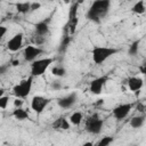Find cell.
I'll return each instance as SVG.
<instances>
[{
	"instance_id": "10",
	"label": "cell",
	"mask_w": 146,
	"mask_h": 146,
	"mask_svg": "<svg viewBox=\"0 0 146 146\" xmlns=\"http://www.w3.org/2000/svg\"><path fill=\"white\" fill-rule=\"evenodd\" d=\"M76 99H78L76 92H71V94H68V95H66L64 97L58 98L57 99V104L62 108H70L71 106H73L75 104Z\"/></svg>"
},
{
	"instance_id": "31",
	"label": "cell",
	"mask_w": 146,
	"mask_h": 146,
	"mask_svg": "<svg viewBox=\"0 0 146 146\" xmlns=\"http://www.w3.org/2000/svg\"><path fill=\"white\" fill-rule=\"evenodd\" d=\"M0 30H1V34H0V36H1V38H3V36H5V34H6V32H7V29H6L5 26H1V27H0Z\"/></svg>"
},
{
	"instance_id": "26",
	"label": "cell",
	"mask_w": 146,
	"mask_h": 146,
	"mask_svg": "<svg viewBox=\"0 0 146 146\" xmlns=\"http://www.w3.org/2000/svg\"><path fill=\"white\" fill-rule=\"evenodd\" d=\"M40 7H41L40 2H31V11H35L40 9Z\"/></svg>"
},
{
	"instance_id": "8",
	"label": "cell",
	"mask_w": 146,
	"mask_h": 146,
	"mask_svg": "<svg viewBox=\"0 0 146 146\" xmlns=\"http://www.w3.org/2000/svg\"><path fill=\"white\" fill-rule=\"evenodd\" d=\"M43 52V50L39 47H34V46H26L24 48L23 55L26 62H34L36 59V57L39 55H41Z\"/></svg>"
},
{
	"instance_id": "20",
	"label": "cell",
	"mask_w": 146,
	"mask_h": 146,
	"mask_svg": "<svg viewBox=\"0 0 146 146\" xmlns=\"http://www.w3.org/2000/svg\"><path fill=\"white\" fill-rule=\"evenodd\" d=\"M51 73L55 76H64L65 73H66V70L63 66H60V65H56L55 67L51 68Z\"/></svg>"
},
{
	"instance_id": "18",
	"label": "cell",
	"mask_w": 146,
	"mask_h": 146,
	"mask_svg": "<svg viewBox=\"0 0 146 146\" xmlns=\"http://www.w3.org/2000/svg\"><path fill=\"white\" fill-rule=\"evenodd\" d=\"M82 121V113L81 112H74L73 114H71L70 116V122L73 125H79Z\"/></svg>"
},
{
	"instance_id": "6",
	"label": "cell",
	"mask_w": 146,
	"mask_h": 146,
	"mask_svg": "<svg viewBox=\"0 0 146 146\" xmlns=\"http://www.w3.org/2000/svg\"><path fill=\"white\" fill-rule=\"evenodd\" d=\"M50 103V99L44 98L42 96H34L31 100V108L36 113L40 114L43 112V110L47 107V105Z\"/></svg>"
},
{
	"instance_id": "4",
	"label": "cell",
	"mask_w": 146,
	"mask_h": 146,
	"mask_svg": "<svg viewBox=\"0 0 146 146\" xmlns=\"http://www.w3.org/2000/svg\"><path fill=\"white\" fill-rule=\"evenodd\" d=\"M103 124H104V120L99 117V115L97 113H94L91 116H89L86 121V130L89 133L92 135H97L102 131L103 129Z\"/></svg>"
},
{
	"instance_id": "32",
	"label": "cell",
	"mask_w": 146,
	"mask_h": 146,
	"mask_svg": "<svg viewBox=\"0 0 146 146\" xmlns=\"http://www.w3.org/2000/svg\"><path fill=\"white\" fill-rule=\"evenodd\" d=\"M139 71H140L144 75H146V64H145V65H143V66H140V67H139Z\"/></svg>"
},
{
	"instance_id": "16",
	"label": "cell",
	"mask_w": 146,
	"mask_h": 146,
	"mask_svg": "<svg viewBox=\"0 0 146 146\" xmlns=\"http://www.w3.org/2000/svg\"><path fill=\"white\" fill-rule=\"evenodd\" d=\"M15 7H16L17 11L21 13V14H26V13L31 11V2H29V1H25V2H18V3H16Z\"/></svg>"
},
{
	"instance_id": "25",
	"label": "cell",
	"mask_w": 146,
	"mask_h": 146,
	"mask_svg": "<svg viewBox=\"0 0 146 146\" xmlns=\"http://www.w3.org/2000/svg\"><path fill=\"white\" fill-rule=\"evenodd\" d=\"M50 87H51V89H54V90H59V89H62V84H60L59 81H54V82H51Z\"/></svg>"
},
{
	"instance_id": "19",
	"label": "cell",
	"mask_w": 146,
	"mask_h": 146,
	"mask_svg": "<svg viewBox=\"0 0 146 146\" xmlns=\"http://www.w3.org/2000/svg\"><path fill=\"white\" fill-rule=\"evenodd\" d=\"M70 42H71V36H68V35L63 36L62 42H60V44H59V47H58V51H59V52H62V54H63V52H65V50L67 49V47H68Z\"/></svg>"
},
{
	"instance_id": "28",
	"label": "cell",
	"mask_w": 146,
	"mask_h": 146,
	"mask_svg": "<svg viewBox=\"0 0 146 146\" xmlns=\"http://www.w3.org/2000/svg\"><path fill=\"white\" fill-rule=\"evenodd\" d=\"M14 105H15V107H22V105H23V100H22V98L16 97V99L14 100Z\"/></svg>"
},
{
	"instance_id": "22",
	"label": "cell",
	"mask_w": 146,
	"mask_h": 146,
	"mask_svg": "<svg viewBox=\"0 0 146 146\" xmlns=\"http://www.w3.org/2000/svg\"><path fill=\"white\" fill-rule=\"evenodd\" d=\"M111 143H113V137H103L99 141H98V146H107Z\"/></svg>"
},
{
	"instance_id": "37",
	"label": "cell",
	"mask_w": 146,
	"mask_h": 146,
	"mask_svg": "<svg viewBox=\"0 0 146 146\" xmlns=\"http://www.w3.org/2000/svg\"><path fill=\"white\" fill-rule=\"evenodd\" d=\"M63 1H64L65 3H70V1H71V0H63Z\"/></svg>"
},
{
	"instance_id": "13",
	"label": "cell",
	"mask_w": 146,
	"mask_h": 146,
	"mask_svg": "<svg viewBox=\"0 0 146 146\" xmlns=\"http://www.w3.org/2000/svg\"><path fill=\"white\" fill-rule=\"evenodd\" d=\"M35 33L38 35H46L49 31V27H48V22L46 21H42V22H39L35 24Z\"/></svg>"
},
{
	"instance_id": "15",
	"label": "cell",
	"mask_w": 146,
	"mask_h": 146,
	"mask_svg": "<svg viewBox=\"0 0 146 146\" xmlns=\"http://www.w3.org/2000/svg\"><path fill=\"white\" fill-rule=\"evenodd\" d=\"M145 119H146L145 115L133 116V117L130 120V125H131V128H133V129H138V128H140V127L144 124Z\"/></svg>"
},
{
	"instance_id": "27",
	"label": "cell",
	"mask_w": 146,
	"mask_h": 146,
	"mask_svg": "<svg viewBox=\"0 0 146 146\" xmlns=\"http://www.w3.org/2000/svg\"><path fill=\"white\" fill-rule=\"evenodd\" d=\"M35 42H36V44H42V43L44 42V36L36 34V36H35Z\"/></svg>"
},
{
	"instance_id": "21",
	"label": "cell",
	"mask_w": 146,
	"mask_h": 146,
	"mask_svg": "<svg viewBox=\"0 0 146 146\" xmlns=\"http://www.w3.org/2000/svg\"><path fill=\"white\" fill-rule=\"evenodd\" d=\"M138 48H139V40L133 41V42L130 44L129 49H128V54H129L131 57L135 56V55H137V52H138Z\"/></svg>"
},
{
	"instance_id": "23",
	"label": "cell",
	"mask_w": 146,
	"mask_h": 146,
	"mask_svg": "<svg viewBox=\"0 0 146 146\" xmlns=\"http://www.w3.org/2000/svg\"><path fill=\"white\" fill-rule=\"evenodd\" d=\"M8 102H9L8 96H0V107L2 110H6V107L8 105Z\"/></svg>"
},
{
	"instance_id": "34",
	"label": "cell",
	"mask_w": 146,
	"mask_h": 146,
	"mask_svg": "<svg viewBox=\"0 0 146 146\" xmlns=\"http://www.w3.org/2000/svg\"><path fill=\"white\" fill-rule=\"evenodd\" d=\"M13 65H14V66L19 65V60H14V62H13Z\"/></svg>"
},
{
	"instance_id": "14",
	"label": "cell",
	"mask_w": 146,
	"mask_h": 146,
	"mask_svg": "<svg viewBox=\"0 0 146 146\" xmlns=\"http://www.w3.org/2000/svg\"><path fill=\"white\" fill-rule=\"evenodd\" d=\"M13 116H14L16 120L23 121V120L29 119V113H27V111H25V110L22 108V107H16V108L13 111Z\"/></svg>"
},
{
	"instance_id": "38",
	"label": "cell",
	"mask_w": 146,
	"mask_h": 146,
	"mask_svg": "<svg viewBox=\"0 0 146 146\" xmlns=\"http://www.w3.org/2000/svg\"><path fill=\"white\" fill-rule=\"evenodd\" d=\"M128 1H135V0H128Z\"/></svg>"
},
{
	"instance_id": "9",
	"label": "cell",
	"mask_w": 146,
	"mask_h": 146,
	"mask_svg": "<svg viewBox=\"0 0 146 146\" xmlns=\"http://www.w3.org/2000/svg\"><path fill=\"white\" fill-rule=\"evenodd\" d=\"M131 108H132V104H130V103H128V104H121V105L114 107V110H113V116L116 120L121 121V120H123L129 114V112L131 111Z\"/></svg>"
},
{
	"instance_id": "7",
	"label": "cell",
	"mask_w": 146,
	"mask_h": 146,
	"mask_svg": "<svg viewBox=\"0 0 146 146\" xmlns=\"http://www.w3.org/2000/svg\"><path fill=\"white\" fill-rule=\"evenodd\" d=\"M108 80V76L107 75H103V76H99V78H96L94 79L91 82H90V86H89V90L91 94L94 95H100L105 83L107 82Z\"/></svg>"
},
{
	"instance_id": "33",
	"label": "cell",
	"mask_w": 146,
	"mask_h": 146,
	"mask_svg": "<svg viewBox=\"0 0 146 146\" xmlns=\"http://www.w3.org/2000/svg\"><path fill=\"white\" fill-rule=\"evenodd\" d=\"M6 68H7V66L2 65V66L0 67V73H1V74H3V73H5V71H6Z\"/></svg>"
},
{
	"instance_id": "35",
	"label": "cell",
	"mask_w": 146,
	"mask_h": 146,
	"mask_svg": "<svg viewBox=\"0 0 146 146\" xmlns=\"http://www.w3.org/2000/svg\"><path fill=\"white\" fill-rule=\"evenodd\" d=\"M84 146H92V143H86V144H83Z\"/></svg>"
},
{
	"instance_id": "3",
	"label": "cell",
	"mask_w": 146,
	"mask_h": 146,
	"mask_svg": "<svg viewBox=\"0 0 146 146\" xmlns=\"http://www.w3.org/2000/svg\"><path fill=\"white\" fill-rule=\"evenodd\" d=\"M32 81H33V76L31 75L27 79L22 80L19 83H17L16 86H14L13 88V92L16 97L19 98H25L30 95L31 89H32Z\"/></svg>"
},
{
	"instance_id": "30",
	"label": "cell",
	"mask_w": 146,
	"mask_h": 146,
	"mask_svg": "<svg viewBox=\"0 0 146 146\" xmlns=\"http://www.w3.org/2000/svg\"><path fill=\"white\" fill-rule=\"evenodd\" d=\"M137 110L139 111V112H144L145 110H146V107L143 105V104H140V103H138L137 104Z\"/></svg>"
},
{
	"instance_id": "36",
	"label": "cell",
	"mask_w": 146,
	"mask_h": 146,
	"mask_svg": "<svg viewBox=\"0 0 146 146\" xmlns=\"http://www.w3.org/2000/svg\"><path fill=\"white\" fill-rule=\"evenodd\" d=\"M83 1H84V0H78V1H76V2H78V3H79V5H80V3H82V2H83Z\"/></svg>"
},
{
	"instance_id": "12",
	"label": "cell",
	"mask_w": 146,
	"mask_h": 146,
	"mask_svg": "<svg viewBox=\"0 0 146 146\" xmlns=\"http://www.w3.org/2000/svg\"><path fill=\"white\" fill-rule=\"evenodd\" d=\"M143 84H144V82H143V79H140V78L131 76L128 79V88L133 92L139 91L141 89Z\"/></svg>"
},
{
	"instance_id": "1",
	"label": "cell",
	"mask_w": 146,
	"mask_h": 146,
	"mask_svg": "<svg viewBox=\"0 0 146 146\" xmlns=\"http://www.w3.org/2000/svg\"><path fill=\"white\" fill-rule=\"evenodd\" d=\"M110 6H111L110 0H95L91 3L89 10L87 11V18L96 23L100 22V19L110 10Z\"/></svg>"
},
{
	"instance_id": "24",
	"label": "cell",
	"mask_w": 146,
	"mask_h": 146,
	"mask_svg": "<svg viewBox=\"0 0 146 146\" xmlns=\"http://www.w3.org/2000/svg\"><path fill=\"white\" fill-rule=\"evenodd\" d=\"M60 129H63V130L70 129V122L65 117H62V120H60Z\"/></svg>"
},
{
	"instance_id": "11",
	"label": "cell",
	"mask_w": 146,
	"mask_h": 146,
	"mask_svg": "<svg viewBox=\"0 0 146 146\" xmlns=\"http://www.w3.org/2000/svg\"><path fill=\"white\" fill-rule=\"evenodd\" d=\"M23 46V34L17 33L15 34L8 42H7V49L10 51H17Z\"/></svg>"
},
{
	"instance_id": "2",
	"label": "cell",
	"mask_w": 146,
	"mask_h": 146,
	"mask_svg": "<svg viewBox=\"0 0 146 146\" xmlns=\"http://www.w3.org/2000/svg\"><path fill=\"white\" fill-rule=\"evenodd\" d=\"M119 51V49L112 48V47H99V46H95L91 50V55H92V60L95 64L99 65L102 63H104L107 58H110L111 56L115 55Z\"/></svg>"
},
{
	"instance_id": "5",
	"label": "cell",
	"mask_w": 146,
	"mask_h": 146,
	"mask_svg": "<svg viewBox=\"0 0 146 146\" xmlns=\"http://www.w3.org/2000/svg\"><path fill=\"white\" fill-rule=\"evenodd\" d=\"M52 62H54V58H42V59H36V60L32 62V64H31V75L32 76L42 75Z\"/></svg>"
},
{
	"instance_id": "17",
	"label": "cell",
	"mask_w": 146,
	"mask_h": 146,
	"mask_svg": "<svg viewBox=\"0 0 146 146\" xmlns=\"http://www.w3.org/2000/svg\"><path fill=\"white\" fill-rule=\"evenodd\" d=\"M132 13L135 14H144L146 11V7H145V2L143 0H138L131 8Z\"/></svg>"
},
{
	"instance_id": "29",
	"label": "cell",
	"mask_w": 146,
	"mask_h": 146,
	"mask_svg": "<svg viewBox=\"0 0 146 146\" xmlns=\"http://www.w3.org/2000/svg\"><path fill=\"white\" fill-rule=\"evenodd\" d=\"M60 120H62V117H58V119L52 123V128H54V129H60Z\"/></svg>"
}]
</instances>
